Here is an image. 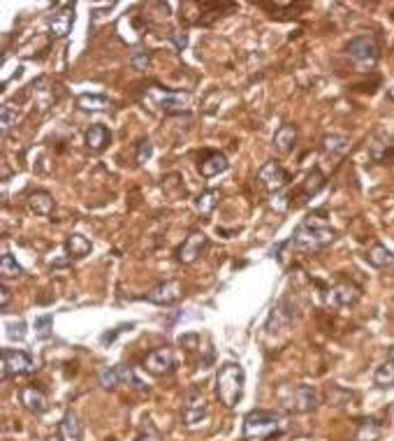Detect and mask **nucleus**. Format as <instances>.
I'll use <instances>...</instances> for the list:
<instances>
[{
  "instance_id": "nucleus-1",
  "label": "nucleus",
  "mask_w": 394,
  "mask_h": 441,
  "mask_svg": "<svg viewBox=\"0 0 394 441\" xmlns=\"http://www.w3.org/2000/svg\"><path fill=\"white\" fill-rule=\"evenodd\" d=\"M246 372L239 363H223L216 374V397L225 409H235L244 397Z\"/></svg>"
},
{
  "instance_id": "nucleus-2",
  "label": "nucleus",
  "mask_w": 394,
  "mask_h": 441,
  "mask_svg": "<svg viewBox=\"0 0 394 441\" xmlns=\"http://www.w3.org/2000/svg\"><path fill=\"white\" fill-rule=\"evenodd\" d=\"M334 239H337V230L325 223H313L309 218L297 225L295 235H292V244H295V249L304 253H316L334 244Z\"/></svg>"
},
{
  "instance_id": "nucleus-3",
  "label": "nucleus",
  "mask_w": 394,
  "mask_h": 441,
  "mask_svg": "<svg viewBox=\"0 0 394 441\" xmlns=\"http://www.w3.org/2000/svg\"><path fill=\"white\" fill-rule=\"evenodd\" d=\"M280 430V418L274 411L256 409L244 418V439H269Z\"/></svg>"
},
{
  "instance_id": "nucleus-4",
  "label": "nucleus",
  "mask_w": 394,
  "mask_h": 441,
  "mask_svg": "<svg viewBox=\"0 0 394 441\" xmlns=\"http://www.w3.org/2000/svg\"><path fill=\"white\" fill-rule=\"evenodd\" d=\"M346 53H348V58L355 63L357 70H371L373 65L378 63L380 49H378L376 37L364 33V35H357L350 40L348 46H346Z\"/></svg>"
},
{
  "instance_id": "nucleus-5",
  "label": "nucleus",
  "mask_w": 394,
  "mask_h": 441,
  "mask_svg": "<svg viewBox=\"0 0 394 441\" xmlns=\"http://www.w3.org/2000/svg\"><path fill=\"white\" fill-rule=\"evenodd\" d=\"M35 372V360L30 353L19 349H3L0 353V379L8 381L10 377H21V374Z\"/></svg>"
},
{
  "instance_id": "nucleus-6",
  "label": "nucleus",
  "mask_w": 394,
  "mask_h": 441,
  "mask_svg": "<svg viewBox=\"0 0 394 441\" xmlns=\"http://www.w3.org/2000/svg\"><path fill=\"white\" fill-rule=\"evenodd\" d=\"M206 418H209V411H206V402L202 397V392L192 390L188 392V397H186L183 402V425L188 427V430H199Z\"/></svg>"
},
{
  "instance_id": "nucleus-7",
  "label": "nucleus",
  "mask_w": 394,
  "mask_h": 441,
  "mask_svg": "<svg viewBox=\"0 0 394 441\" xmlns=\"http://www.w3.org/2000/svg\"><path fill=\"white\" fill-rule=\"evenodd\" d=\"M98 381H100V386L107 390L116 388V386H121V383H132L135 388H142V381L135 377V372H132L130 365L107 367V370H102L98 374Z\"/></svg>"
},
{
  "instance_id": "nucleus-8",
  "label": "nucleus",
  "mask_w": 394,
  "mask_h": 441,
  "mask_svg": "<svg viewBox=\"0 0 394 441\" xmlns=\"http://www.w3.org/2000/svg\"><path fill=\"white\" fill-rule=\"evenodd\" d=\"M174 349H170V346H158V349H153L151 353H146L144 358V370L153 374V377H163V374L174 370Z\"/></svg>"
},
{
  "instance_id": "nucleus-9",
  "label": "nucleus",
  "mask_w": 394,
  "mask_h": 441,
  "mask_svg": "<svg viewBox=\"0 0 394 441\" xmlns=\"http://www.w3.org/2000/svg\"><path fill=\"white\" fill-rule=\"evenodd\" d=\"M209 246V237L202 230H192L188 237L183 239V244L177 249V260L181 265H192L195 260L202 256V251Z\"/></svg>"
},
{
  "instance_id": "nucleus-10",
  "label": "nucleus",
  "mask_w": 394,
  "mask_h": 441,
  "mask_svg": "<svg viewBox=\"0 0 394 441\" xmlns=\"http://www.w3.org/2000/svg\"><path fill=\"white\" fill-rule=\"evenodd\" d=\"M258 179L262 182V186L267 191L278 193L280 189H285L290 182V175L283 170V165L276 163V160H267L262 168L258 170Z\"/></svg>"
},
{
  "instance_id": "nucleus-11",
  "label": "nucleus",
  "mask_w": 394,
  "mask_h": 441,
  "mask_svg": "<svg viewBox=\"0 0 394 441\" xmlns=\"http://www.w3.org/2000/svg\"><path fill=\"white\" fill-rule=\"evenodd\" d=\"M46 24H49V33L53 37H68L72 26H75V8L70 3L58 5L46 19Z\"/></svg>"
},
{
  "instance_id": "nucleus-12",
  "label": "nucleus",
  "mask_w": 394,
  "mask_h": 441,
  "mask_svg": "<svg viewBox=\"0 0 394 441\" xmlns=\"http://www.w3.org/2000/svg\"><path fill=\"white\" fill-rule=\"evenodd\" d=\"M181 297H183V286L181 282H177V279H167V282L158 284L156 288H151L149 295H146V300H149L151 304H160V306H170L179 302Z\"/></svg>"
},
{
  "instance_id": "nucleus-13",
  "label": "nucleus",
  "mask_w": 394,
  "mask_h": 441,
  "mask_svg": "<svg viewBox=\"0 0 394 441\" xmlns=\"http://www.w3.org/2000/svg\"><path fill=\"white\" fill-rule=\"evenodd\" d=\"M320 404V395L318 390L313 388V386H297L295 390H292V397L288 399V409L295 411V413H309L313 409H318Z\"/></svg>"
},
{
  "instance_id": "nucleus-14",
  "label": "nucleus",
  "mask_w": 394,
  "mask_h": 441,
  "mask_svg": "<svg viewBox=\"0 0 394 441\" xmlns=\"http://www.w3.org/2000/svg\"><path fill=\"white\" fill-rule=\"evenodd\" d=\"M188 103L190 96L181 91H165L156 96V107H160V112H165V114H181Z\"/></svg>"
},
{
  "instance_id": "nucleus-15",
  "label": "nucleus",
  "mask_w": 394,
  "mask_h": 441,
  "mask_svg": "<svg viewBox=\"0 0 394 441\" xmlns=\"http://www.w3.org/2000/svg\"><path fill=\"white\" fill-rule=\"evenodd\" d=\"M228 170V158L220 151H204V156H199V175L204 179H211Z\"/></svg>"
},
{
  "instance_id": "nucleus-16",
  "label": "nucleus",
  "mask_w": 394,
  "mask_h": 441,
  "mask_svg": "<svg viewBox=\"0 0 394 441\" xmlns=\"http://www.w3.org/2000/svg\"><path fill=\"white\" fill-rule=\"evenodd\" d=\"M332 297L339 306H352L359 302V297H362V288L352 282H339L332 288Z\"/></svg>"
},
{
  "instance_id": "nucleus-17",
  "label": "nucleus",
  "mask_w": 394,
  "mask_h": 441,
  "mask_svg": "<svg viewBox=\"0 0 394 441\" xmlns=\"http://www.w3.org/2000/svg\"><path fill=\"white\" fill-rule=\"evenodd\" d=\"M290 323H292V311L288 309V304L285 302H278L276 306H271L269 318H267V332L274 335V332L285 330Z\"/></svg>"
},
{
  "instance_id": "nucleus-18",
  "label": "nucleus",
  "mask_w": 394,
  "mask_h": 441,
  "mask_svg": "<svg viewBox=\"0 0 394 441\" xmlns=\"http://www.w3.org/2000/svg\"><path fill=\"white\" fill-rule=\"evenodd\" d=\"M21 404H24V409L26 411H30V413H44L46 411V406H49V402H46V395L39 388H35V386H28V388H24L21 390Z\"/></svg>"
},
{
  "instance_id": "nucleus-19",
  "label": "nucleus",
  "mask_w": 394,
  "mask_h": 441,
  "mask_svg": "<svg viewBox=\"0 0 394 441\" xmlns=\"http://www.w3.org/2000/svg\"><path fill=\"white\" fill-rule=\"evenodd\" d=\"M84 139H86V146H89L91 151L100 153V151H105L107 144L111 142V132H109V128H107V126L96 123V126H91V128L86 130V137Z\"/></svg>"
},
{
  "instance_id": "nucleus-20",
  "label": "nucleus",
  "mask_w": 394,
  "mask_h": 441,
  "mask_svg": "<svg viewBox=\"0 0 394 441\" xmlns=\"http://www.w3.org/2000/svg\"><path fill=\"white\" fill-rule=\"evenodd\" d=\"M58 441H82V427L75 411H65L58 423Z\"/></svg>"
},
{
  "instance_id": "nucleus-21",
  "label": "nucleus",
  "mask_w": 394,
  "mask_h": 441,
  "mask_svg": "<svg viewBox=\"0 0 394 441\" xmlns=\"http://www.w3.org/2000/svg\"><path fill=\"white\" fill-rule=\"evenodd\" d=\"M297 144V128L292 123H285L280 126V128L276 130V135H274V149H276L278 153H290L292 149H295Z\"/></svg>"
},
{
  "instance_id": "nucleus-22",
  "label": "nucleus",
  "mask_w": 394,
  "mask_h": 441,
  "mask_svg": "<svg viewBox=\"0 0 394 441\" xmlns=\"http://www.w3.org/2000/svg\"><path fill=\"white\" fill-rule=\"evenodd\" d=\"M364 258H366V263H369L371 267H376V270H387V267H394V253L383 244L369 246V251H366Z\"/></svg>"
},
{
  "instance_id": "nucleus-23",
  "label": "nucleus",
  "mask_w": 394,
  "mask_h": 441,
  "mask_svg": "<svg viewBox=\"0 0 394 441\" xmlns=\"http://www.w3.org/2000/svg\"><path fill=\"white\" fill-rule=\"evenodd\" d=\"M91 249H93L91 239L84 237V235H79V232H72V235L65 239V251H68L70 258H84V256H89Z\"/></svg>"
},
{
  "instance_id": "nucleus-24",
  "label": "nucleus",
  "mask_w": 394,
  "mask_h": 441,
  "mask_svg": "<svg viewBox=\"0 0 394 441\" xmlns=\"http://www.w3.org/2000/svg\"><path fill=\"white\" fill-rule=\"evenodd\" d=\"M111 103L107 96H100V93H82V96L77 98V107L84 112H100V110H107Z\"/></svg>"
},
{
  "instance_id": "nucleus-25",
  "label": "nucleus",
  "mask_w": 394,
  "mask_h": 441,
  "mask_svg": "<svg viewBox=\"0 0 394 441\" xmlns=\"http://www.w3.org/2000/svg\"><path fill=\"white\" fill-rule=\"evenodd\" d=\"M28 205L33 211L39 214V216H49L53 211V198L46 191H33L28 196Z\"/></svg>"
},
{
  "instance_id": "nucleus-26",
  "label": "nucleus",
  "mask_w": 394,
  "mask_h": 441,
  "mask_svg": "<svg viewBox=\"0 0 394 441\" xmlns=\"http://www.w3.org/2000/svg\"><path fill=\"white\" fill-rule=\"evenodd\" d=\"M325 184H327V177L323 175V170H311L309 175H306L304 179V184H302V193H304V198H313V196H318L320 191L325 189Z\"/></svg>"
},
{
  "instance_id": "nucleus-27",
  "label": "nucleus",
  "mask_w": 394,
  "mask_h": 441,
  "mask_svg": "<svg viewBox=\"0 0 394 441\" xmlns=\"http://www.w3.org/2000/svg\"><path fill=\"white\" fill-rule=\"evenodd\" d=\"M373 383L378 388H392L394 386V360H385L383 365L376 367L373 372Z\"/></svg>"
},
{
  "instance_id": "nucleus-28",
  "label": "nucleus",
  "mask_w": 394,
  "mask_h": 441,
  "mask_svg": "<svg viewBox=\"0 0 394 441\" xmlns=\"http://www.w3.org/2000/svg\"><path fill=\"white\" fill-rule=\"evenodd\" d=\"M323 149L334 156H343L350 149V137L346 135H325L323 137Z\"/></svg>"
},
{
  "instance_id": "nucleus-29",
  "label": "nucleus",
  "mask_w": 394,
  "mask_h": 441,
  "mask_svg": "<svg viewBox=\"0 0 394 441\" xmlns=\"http://www.w3.org/2000/svg\"><path fill=\"white\" fill-rule=\"evenodd\" d=\"M0 274H3V282L5 279H17L24 277V267L17 263V258L12 253H3V258H0Z\"/></svg>"
},
{
  "instance_id": "nucleus-30",
  "label": "nucleus",
  "mask_w": 394,
  "mask_h": 441,
  "mask_svg": "<svg viewBox=\"0 0 394 441\" xmlns=\"http://www.w3.org/2000/svg\"><path fill=\"white\" fill-rule=\"evenodd\" d=\"M218 198H220V193L216 189H211V191H204V193H199V198L195 200V207H197V211L199 214H211L213 209H216V205H218Z\"/></svg>"
},
{
  "instance_id": "nucleus-31",
  "label": "nucleus",
  "mask_w": 394,
  "mask_h": 441,
  "mask_svg": "<svg viewBox=\"0 0 394 441\" xmlns=\"http://www.w3.org/2000/svg\"><path fill=\"white\" fill-rule=\"evenodd\" d=\"M380 437V425L376 420H364V423H359V430H357V441H376Z\"/></svg>"
},
{
  "instance_id": "nucleus-32",
  "label": "nucleus",
  "mask_w": 394,
  "mask_h": 441,
  "mask_svg": "<svg viewBox=\"0 0 394 441\" xmlns=\"http://www.w3.org/2000/svg\"><path fill=\"white\" fill-rule=\"evenodd\" d=\"M149 65H151V51L137 49V51L130 56V68H132V70L144 72V70H149Z\"/></svg>"
},
{
  "instance_id": "nucleus-33",
  "label": "nucleus",
  "mask_w": 394,
  "mask_h": 441,
  "mask_svg": "<svg viewBox=\"0 0 394 441\" xmlns=\"http://www.w3.org/2000/svg\"><path fill=\"white\" fill-rule=\"evenodd\" d=\"M17 121V112L12 105H3V112H0V132H3V137L8 135L10 128L15 126Z\"/></svg>"
},
{
  "instance_id": "nucleus-34",
  "label": "nucleus",
  "mask_w": 394,
  "mask_h": 441,
  "mask_svg": "<svg viewBox=\"0 0 394 441\" xmlns=\"http://www.w3.org/2000/svg\"><path fill=\"white\" fill-rule=\"evenodd\" d=\"M51 330H53V316H51V313H46V316L35 318V335H37L39 339L51 337Z\"/></svg>"
},
{
  "instance_id": "nucleus-35",
  "label": "nucleus",
  "mask_w": 394,
  "mask_h": 441,
  "mask_svg": "<svg viewBox=\"0 0 394 441\" xmlns=\"http://www.w3.org/2000/svg\"><path fill=\"white\" fill-rule=\"evenodd\" d=\"M151 156H153V144L149 142V139H142V142L137 144V153H135L137 163H139V165L149 163Z\"/></svg>"
},
{
  "instance_id": "nucleus-36",
  "label": "nucleus",
  "mask_w": 394,
  "mask_h": 441,
  "mask_svg": "<svg viewBox=\"0 0 394 441\" xmlns=\"http://www.w3.org/2000/svg\"><path fill=\"white\" fill-rule=\"evenodd\" d=\"M26 323H21V320H19V323H10L8 325V335L12 337V339H24V335H26Z\"/></svg>"
},
{
  "instance_id": "nucleus-37",
  "label": "nucleus",
  "mask_w": 394,
  "mask_h": 441,
  "mask_svg": "<svg viewBox=\"0 0 394 441\" xmlns=\"http://www.w3.org/2000/svg\"><path fill=\"white\" fill-rule=\"evenodd\" d=\"M10 300H12V291H10V286L8 284H0V309H8V304H10Z\"/></svg>"
},
{
  "instance_id": "nucleus-38",
  "label": "nucleus",
  "mask_w": 394,
  "mask_h": 441,
  "mask_svg": "<svg viewBox=\"0 0 394 441\" xmlns=\"http://www.w3.org/2000/svg\"><path fill=\"white\" fill-rule=\"evenodd\" d=\"M172 42H174V44H177V49L181 51L183 46L188 44V37H186L183 33H172Z\"/></svg>"
},
{
  "instance_id": "nucleus-39",
  "label": "nucleus",
  "mask_w": 394,
  "mask_h": 441,
  "mask_svg": "<svg viewBox=\"0 0 394 441\" xmlns=\"http://www.w3.org/2000/svg\"><path fill=\"white\" fill-rule=\"evenodd\" d=\"M135 441H160V437H158V432H153V430H146V432H142V434H139V437H137Z\"/></svg>"
},
{
  "instance_id": "nucleus-40",
  "label": "nucleus",
  "mask_w": 394,
  "mask_h": 441,
  "mask_svg": "<svg viewBox=\"0 0 394 441\" xmlns=\"http://www.w3.org/2000/svg\"><path fill=\"white\" fill-rule=\"evenodd\" d=\"M125 330V325H121V327H116V330L114 332H111V335H105L102 339H100V342H102V344H111V342H114V339H116V335H121V332Z\"/></svg>"
},
{
  "instance_id": "nucleus-41",
  "label": "nucleus",
  "mask_w": 394,
  "mask_h": 441,
  "mask_svg": "<svg viewBox=\"0 0 394 441\" xmlns=\"http://www.w3.org/2000/svg\"><path fill=\"white\" fill-rule=\"evenodd\" d=\"M387 98H390V100H394V84L390 86V89H387Z\"/></svg>"
}]
</instances>
